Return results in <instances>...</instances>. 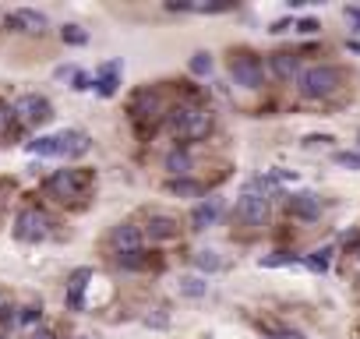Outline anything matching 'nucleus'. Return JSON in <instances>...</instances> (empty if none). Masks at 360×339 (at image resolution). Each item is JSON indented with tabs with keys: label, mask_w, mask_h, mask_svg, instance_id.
I'll list each match as a JSON object with an SVG mask.
<instances>
[{
	"label": "nucleus",
	"mask_w": 360,
	"mask_h": 339,
	"mask_svg": "<svg viewBox=\"0 0 360 339\" xmlns=\"http://www.w3.org/2000/svg\"><path fill=\"white\" fill-rule=\"evenodd\" d=\"M166 124L184 142H201V138H209V131H212V117L205 110H198V106H173L166 113Z\"/></svg>",
	"instance_id": "1"
},
{
	"label": "nucleus",
	"mask_w": 360,
	"mask_h": 339,
	"mask_svg": "<svg viewBox=\"0 0 360 339\" xmlns=\"http://www.w3.org/2000/svg\"><path fill=\"white\" fill-rule=\"evenodd\" d=\"M339 82H343L339 68H329V64L307 68L300 75V96H307V99H329L339 89Z\"/></svg>",
	"instance_id": "2"
},
{
	"label": "nucleus",
	"mask_w": 360,
	"mask_h": 339,
	"mask_svg": "<svg viewBox=\"0 0 360 339\" xmlns=\"http://www.w3.org/2000/svg\"><path fill=\"white\" fill-rule=\"evenodd\" d=\"M88 184H92V177L85 170H57V174L46 181V191L61 202H71V198H81L88 191Z\"/></svg>",
	"instance_id": "3"
},
{
	"label": "nucleus",
	"mask_w": 360,
	"mask_h": 339,
	"mask_svg": "<svg viewBox=\"0 0 360 339\" xmlns=\"http://www.w3.org/2000/svg\"><path fill=\"white\" fill-rule=\"evenodd\" d=\"M15 237L25 241V244H39V241H46V237H49V216L39 212V209H25V212H18V219H15Z\"/></svg>",
	"instance_id": "4"
},
{
	"label": "nucleus",
	"mask_w": 360,
	"mask_h": 339,
	"mask_svg": "<svg viewBox=\"0 0 360 339\" xmlns=\"http://www.w3.org/2000/svg\"><path fill=\"white\" fill-rule=\"evenodd\" d=\"M237 219L247 223V226H265V219H269V198L254 184L237 198Z\"/></svg>",
	"instance_id": "5"
},
{
	"label": "nucleus",
	"mask_w": 360,
	"mask_h": 339,
	"mask_svg": "<svg viewBox=\"0 0 360 339\" xmlns=\"http://www.w3.org/2000/svg\"><path fill=\"white\" fill-rule=\"evenodd\" d=\"M230 75H233V82L244 85V89H258L265 71H262V61H258L254 53H237L233 64H230Z\"/></svg>",
	"instance_id": "6"
},
{
	"label": "nucleus",
	"mask_w": 360,
	"mask_h": 339,
	"mask_svg": "<svg viewBox=\"0 0 360 339\" xmlns=\"http://www.w3.org/2000/svg\"><path fill=\"white\" fill-rule=\"evenodd\" d=\"M15 113H18V121L36 128V124H46L49 117H54V106H49V99H42V96H22Z\"/></svg>",
	"instance_id": "7"
},
{
	"label": "nucleus",
	"mask_w": 360,
	"mask_h": 339,
	"mask_svg": "<svg viewBox=\"0 0 360 339\" xmlns=\"http://www.w3.org/2000/svg\"><path fill=\"white\" fill-rule=\"evenodd\" d=\"M290 212L304 223H311L322 216V198L315 191H297V195H290Z\"/></svg>",
	"instance_id": "8"
},
{
	"label": "nucleus",
	"mask_w": 360,
	"mask_h": 339,
	"mask_svg": "<svg viewBox=\"0 0 360 339\" xmlns=\"http://www.w3.org/2000/svg\"><path fill=\"white\" fill-rule=\"evenodd\" d=\"M120 71H124V64H120V61H110V64H102V68L95 71V82H92V85H95V92L110 99V96L120 89Z\"/></svg>",
	"instance_id": "9"
},
{
	"label": "nucleus",
	"mask_w": 360,
	"mask_h": 339,
	"mask_svg": "<svg viewBox=\"0 0 360 339\" xmlns=\"http://www.w3.org/2000/svg\"><path fill=\"white\" fill-rule=\"evenodd\" d=\"M92 279V269H75L71 279H68V308L71 311H81L85 308V287Z\"/></svg>",
	"instance_id": "10"
},
{
	"label": "nucleus",
	"mask_w": 360,
	"mask_h": 339,
	"mask_svg": "<svg viewBox=\"0 0 360 339\" xmlns=\"http://www.w3.org/2000/svg\"><path fill=\"white\" fill-rule=\"evenodd\" d=\"M8 29H15V32H42V29H46V15H39V11H32V8L11 11V15H8Z\"/></svg>",
	"instance_id": "11"
},
{
	"label": "nucleus",
	"mask_w": 360,
	"mask_h": 339,
	"mask_svg": "<svg viewBox=\"0 0 360 339\" xmlns=\"http://www.w3.org/2000/svg\"><path fill=\"white\" fill-rule=\"evenodd\" d=\"M131 113H134V121H138V124H145V121H156V113H159V96L152 92V89L138 92V96L131 99Z\"/></svg>",
	"instance_id": "12"
},
{
	"label": "nucleus",
	"mask_w": 360,
	"mask_h": 339,
	"mask_svg": "<svg viewBox=\"0 0 360 339\" xmlns=\"http://www.w3.org/2000/svg\"><path fill=\"white\" fill-rule=\"evenodd\" d=\"M219 212H223V202H219V198H205V202L194 205V212H191V230H205V226H212V223L219 219Z\"/></svg>",
	"instance_id": "13"
},
{
	"label": "nucleus",
	"mask_w": 360,
	"mask_h": 339,
	"mask_svg": "<svg viewBox=\"0 0 360 339\" xmlns=\"http://www.w3.org/2000/svg\"><path fill=\"white\" fill-rule=\"evenodd\" d=\"M57 142H61V156L64 159H78V156L88 152V135L85 131H61Z\"/></svg>",
	"instance_id": "14"
},
{
	"label": "nucleus",
	"mask_w": 360,
	"mask_h": 339,
	"mask_svg": "<svg viewBox=\"0 0 360 339\" xmlns=\"http://www.w3.org/2000/svg\"><path fill=\"white\" fill-rule=\"evenodd\" d=\"M110 241H114V248H117L120 255H127V251H141V230H138V226H131V223L117 226Z\"/></svg>",
	"instance_id": "15"
},
{
	"label": "nucleus",
	"mask_w": 360,
	"mask_h": 339,
	"mask_svg": "<svg viewBox=\"0 0 360 339\" xmlns=\"http://www.w3.org/2000/svg\"><path fill=\"white\" fill-rule=\"evenodd\" d=\"M177 234H180L177 219H170V216H152L148 219V237L152 241H173Z\"/></svg>",
	"instance_id": "16"
},
{
	"label": "nucleus",
	"mask_w": 360,
	"mask_h": 339,
	"mask_svg": "<svg viewBox=\"0 0 360 339\" xmlns=\"http://www.w3.org/2000/svg\"><path fill=\"white\" fill-rule=\"evenodd\" d=\"M272 71H276V78L293 82L297 78V56L293 53H272Z\"/></svg>",
	"instance_id": "17"
},
{
	"label": "nucleus",
	"mask_w": 360,
	"mask_h": 339,
	"mask_svg": "<svg viewBox=\"0 0 360 339\" xmlns=\"http://www.w3.org/2000/svg\"><path fill=\"white\" fill-rule=\"evenodd\" d=\"M29 152L32 156H61V142H57V135H42V138L29 142Z\"/></svg>",
	"instance_id": "18"
},
{
	"label": "nucleus",
	"mask_w": 360,
	"mask_h": 339,
	"mask_svg": "<svg viewBox=\"0 0 360 339\" xmlns=\"http://www.w3.org/2000/svg\"><path fill=\"white\" fill-rule=\"evenodd\" d=\"M166 191H170V195H180V198H198V195H201V184L191 181V177H177V181L166 184Z\"/></svg>",
	"instance_id": "19"
},
{
	"label": "nucleus",
	"mask_w": 360,
	"mask_h": 339,
	"mask_svg": "<svg viewBox=\"0 0 360 339\" xmlns=\"http://www.w3.org/2000/svg\"><path fill=\"white\" fill-rule=\"evenodd\" d=\"M166 170H170V174H187V170H191V156L184 152V149H173L170 156H166Z\"/></svg>",
	"instance_id": "20"
},
{
	"label": "nucleus",
	"mask_w": 360,
	"mask_h": 339,
	"mask_svg": "<svg viewBox=\"0 0 360 339\" xmlns=\"http://www.w3.org/2000/svg\"><path fill=\"white\" fill-rule=\"evenodd\" d=\"M194 265H198L201 272H219V269H223V262H219L216 251H198V255H194Z\"/></svg>",
	"instance_id": "21"
},
{
	"label": "nucleus",
	"mask_w": 360,
	"mask_h": 339,
	"mask_svg": "<svg viewBox=\"0 0 360 339\" xmlns=\"http://www.w3.org/2000/svg\"><path fill=\"white\" fill-rule=\"evenodd\" d=\"M61 39H64L68 46H85V43H88V32H85L81 25H64V29H61Z\"/></svg>",
	"instance_id": "22"
},
{
	"label": "nucleus",
	"mask_w": 360,
	"mask_h": 339,
	"mask_svg": "<svg viewBox=\"0 0 360 339\" xmlns=\"http://www.w3.org/2000/svg\"><path fill=\"white\" fill-rule=\"evenodd\" d=\"M180 294L184 297H205V282L198 276H180Z\"/></svg>",
	"instance_id": "23"
},
{
	"label": "nucleus",
	"mask_w": 360,
	"mask_h": 339,
	"mask_svg": "<svg viewBox=\"0 0 360 339\" xmlns=\"http://www.w3.org/2000/svg\"><path fill=\"white\" fill-rule=\"evenodd\" d=\"M191 71H194V75H209V71H212V56L205 53V50L194 53V56H191Z\"/></svg>",
	"instance_id": "24"
},
{
	"label": "nucleus",
	"mask_w": 360,
	"mask_h": 339,
	"mask_svg": "<svg viewBox=\"0 0 360 339\" xmlns=\"http://www.w3.org/2000/svg\"><path fill=\"white\" fill-rule=\"evenodd\" d=\"M329 255H332V248H318V251H311L307 265H311L315 272H325V269H329Z\"/></svg>",
	"instance_id": "25"
},
{
	"label": "nucleus",
	"mask_w": 360,
	"mask_h": 339,
	"mask_svg": "<svg viewBox=\"0 0 360 339\" xmlns=\"http://www.w3.org/2000/svg\"><path fill=\"white\" fill-rule=\"evenodd\" d=\"M148 258H145V251H127V255H120V265L124 269H141Z\"/></svg>",
	"instance_id": "26"
},
{
	"label": "nucleus",
	"mask_w": 360,
	"mask_h": 339,
	"mask_svg": "<svg viewBox=\"0 0 360 339\" xmlns=\"http://www.w3.org/2000/svg\"><path fill=\"white\" fill-rule=\"evenodd\" d=\"M290 262H293V255L279 251V255H265V258H262L258 265H262V269H272V265H290Z\"/></svg>",
	"instance_id": "27"
},
{
	"label": "nucleus",
	"mask_w": 360,
	"mask_h": 339,
	"mask_svg": "<svg viewBox=\"0 0 360 339\" xmlns=\"http://www.w3.org/2000/svg\"><path fill=\"white\" fill-rule=\"evenodd\" d=\"M336 163H339V166H346V170H360V152H339V156H336Z\"/></svg>",
	"instance_id": "28"
},
{
	"label": "nucleus",
	"mask_w": 360,
	"mask_h": 339,
	"mask_svg": "<svg viewBox=\"0 0 360 339\" xmlns=\"http://www.w3.org/2000/svg\"><path fill=\"white\" fill-rule=\"evenodd\" d=\"M18 322H22V325H32V322H39V308H36V304H29V308H22V315H18Z\"/></svg>",
	"instance_id": "29"
},
{
	"label": "nucleus",
	"mask_w": 360,
	"mask_h": 339,
	"mask_svg": "<svg viewBox=\"0 0 360 339\" xmlns=\"http://www.w3.org/2000/svg\"><path fill=\"white\" fill-rule=\"evenodd\" d=\"M297 32L311 36V32H318V22H315V18H300V22H297Z\"/></svg>",
	"instance_id": "30"
},
{
	"label": "nucleus",
	"mask_w": 360,
	"mask_h": 339,
	"mask_svg": "<svg viewBox=\"0 0 360 339\" xmlns=\"http://www.w3.org/2000/svg\"><path fill=\"white\" fill-rule=\"evenodd\" d=\"M71 89H78V92H85V89H92V78L85 75V71H75V85Z\"/></svg>",
	"instance_id": "31"
},
{
	"label": "nucleus",
	"mask_w": 360,
	"mask_h": 339,
	"mask_svg": "<svg viewBox=\"0 0 360 339\" xmlns=\"http://www.w3.org/2000/svg\"><path fill=\"white\" fill-rule=\"evenodd\" d=\"M8 128H11V110H8L4 103H0V135H4Z\"/></svg>",
	"instance_id": "32"
},
{
	"label": "nucleus",
	"mask_w": 360,
	"mask_h": 339,
	"mask_svg": "<svg viewBox=\"0 0 360 339\" xmlns=\"http://www.w3.org/2000/svg\"><path fill=\"white\" fill-rule=\"evenodd\" d=\"M346 18H350L353 25H360V8H346Z\"/></svg>",
	"instance_id": "33"
},
{
	"label": "nucleus",
	"mask_w": 360,
	"mask_h": 339,
	"mask_svg": "<svg viewBox=\"0 0 360 339\" xmlns=\"http://www.w3.org/2000/svg\"><path fill=\"white\" fill-rule=\"evenodd\" d=\"M32 339H57L54 332H46V329H39V332H32Z\"/></svg>",
	"instance_id": "34"
},
{
	"label": "nucleus",
	"mask_w": 360,
	"mask_h": 339,
	"mask_svg": "<svg viewBox=\"0 0 360 339\" xmlns=\"http://www.w3.org/2000/svg\"><path fill=\"white\" fill-rule=\"evenodd\" d=\"M0 339H8V336H0Z\"/></svg>",
	"instance_id": "35"
}]
</instances>
